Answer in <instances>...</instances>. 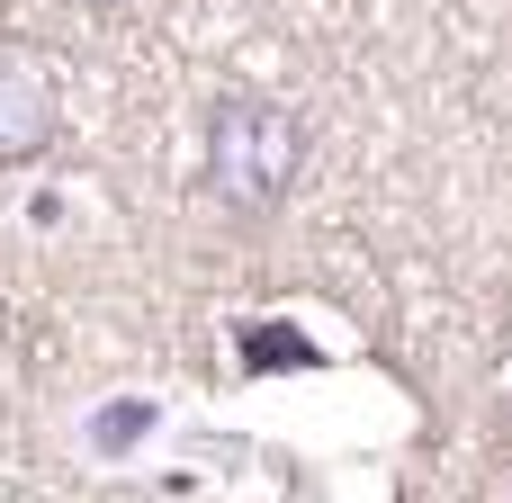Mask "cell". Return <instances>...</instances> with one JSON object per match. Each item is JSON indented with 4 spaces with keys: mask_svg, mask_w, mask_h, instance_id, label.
Returning <instances> with one entry per match:
<instances>
[{
    "mask_svg": "<svg viewBox=\"0 0 512 503\" xmlns=\"http://www.w3.org/2000/svg\"><path fill=\"white\" fill-rule=\"evenodd\" d=\"M297 180H306V117L270 90H225L198 144V189L216 198V216L270 225L297 198Z\"/></svg>",
    "mask_w": 512,
    "mask_h": 503,
    "instance_id": "obj_1",
    "label": "cell"
},
{
    "mask_svg": "<svg viewBox=\"0 0 512 503\" xmlns=\"http://www.w3.org/2000/svg\"><path fill=\"white\" fill-rule=\"evenodd\" d=\"M63 135V72L45 45L27 36H0V171H27L45 162Z\"/></svg>",
    "mask_w": 512,
    "mask_h": 503,
    "instance_id": "obj_2",
    "label": "cell"
},
{
    "mask_svg": "<svg viewBox=\"0 0 512 503\" xmlns=\"http://www.w3.org/2000/svg\"><path fill=\"white\" fill-rule=\"evenodd\" d=\"M72 9H126V0H72Z\"/></svg>",
    "mask_w": 512,
    "mask_h": 503,
    "instance_id": "obj_3",
    "label": "cell"
}]
</instances>
